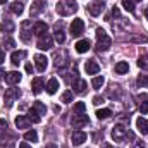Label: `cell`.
Wrapping results in <instances>:
<instances>
[{
	"instance_id": "cell-19",
	"label": "cell",
	"mask_w": 148,
	"mask_h": 148,
	"mask_svg": "<svg viewBox=\"0 0 148 148\" xmlns=\"http://www.w3.org/2000/svg\"><path fill=\"white\" fill-rule=\"evenodd\" d=\"M57 90H59V81H57L55 77H52V79L47 83V93H48V95H55Z\"/></svg>"
},
{
	"instance_id": "cell-54",
	"label": "cell",
	"mask_w": 148,
	"mask_h": 148,
	"mask_svg": "<svg viewBox=\"0 0 148 148\" xmlns=\"http://www.w3.org/2000/svg\"><path fill=\"white\" fill-rule=\"evenodd\" d=\"M138 2H141V0H138Z\"/></svg>"
},
{
	"instance_id": "cell-10",
	"label": "cell",
	"mask_w": 148,
	"mask_h": 148,
	"mask_svg": "<svg viewBox=\"0 0 148 148\" xmlns=\"http://www.w3.org/2000/svg\"><path fill=\"white\" fill-rule=\"evenodd\" d=\"M73 88L76 93H79V95H83L84 91H86V88H88V84H86V81L84 79H79V77H74L73 81Z\"/></svg>"
},
{
	"instance_id": "cell-12",
	"label": "cell",
	"mask_w": 148,
	"mask_h": 148,
	"mask_svg": "<svg viewBox=\"0 0 148 148\" xmlns=\"http://www.w3.org/2000/svg\"><path fill=\"white\" fill-rule=\"evenodd\" d=\"M31 33H33V35H36V36L45 35V33H47V24H45L43 21L35 23V24H33V28H31Z\"/></svg>"
},
{
	"instance_id": "cell-22",
	"label": "cell",
	"mask_w": 148,
	"mask_h": 148,
	"mask_svg": "<svg viewBox=\"0 0 148 148\" xmlns=\"http://www.w3.org/2000/svg\"><path fill=\"white\" fill-rule=\"evenodd\" d=\"M114 69H115V74H126V73H129V64L124 62V60H121V62L115 64Z\"/></svg>"
},
{
	"instance_id": "cell-11",
	"label": "cell",
	"mask_w": 148,
	"mask_h": 148,
	"mask_svg": "<svg viewBox=\"0 0 148 148\" xmlns=\"http://www.w3.org/2000/svg\"><path fill=\"white\" fill-rule=\"evenodd\" d=\"M35 64H36V69L40 73H43L45 69H47V64H48V59L45 57V55H41V53H38L35 55Z\"/></svg>"
},
{
	"instance_id": "cell-43",
	"label": "cell",
	"mask_w": 148,
	"mask_h": 148,
	"mask_svg": "<svg viewBox=\"0 0 148 148\" xmlns=\"http://www.w3.org/2000/svg\"><path fill=\"white\" fill-rule=\"evenodd\" d=\"M112 16H114V17H121V12H119V9H117V7H114V9H112Z\"/></svg>"
},
{
	"instance_id": "cell-9",
	"label": "cell",
	"mask_w": 148,
	"mask_h": 148,
	"mask_svg": "<svg viewBox=\"0 0 148 148\" xmlns=\"http://www.w3.org/2000/svg\"><path fill=\"white\" fill-rule=\"evenodd\" d=\"M86 133L84 131H74L73 134H71V141H73L74 147H79V145H83L84 141H86Z\"/></svg>"
},
{
	"instance_id": "cell-13",
	"label": "cell",
	"mask_w": 148,
	"mask_h": 148,
	"mask_svg": "<svg viewBox=\"0 0 148 148\" xmlns=\"http://www.w3.org/2000/svg\"><path fill=\"white\" fill-rule=\"evenodd\" d=\"M29 124H31V121H29L26 115H17V117H16V126H17V129H28Z\"/></svg>"
},
{
	"instance_id": "cell-44",
	"label": "cell",
	"mask_w": 148,
	"mask_h": 148,
	"mask_svg": "<svg viewBox=\"0 0 148 148\" xmlns=\"http://www.w3.org/2000/svg\"><path fill=\"white\" fill-rule=\"evenodd\" d=\"M110 98H119V90H112L110 91Z\"/></svg>"
},
{
	"instance_id": "cell-35",
	"label": "cell",
	"mask_w": 148,
	"mask_h": 148,
	"mask_svg": "<svg viewBox=\"0 0 148 148\" xmlns=\"http://www.w3.org/2000/svg\"><path fill=\"white\" fill-rule=\"evenodd\" d=\"M138 84L143 86V88H148V74H140V77H138Z\"/></svg>"
},
{
	"instance_id": "cell-53",
	"label": "cell",
	"mask_w": 148,
	"mask_h": 148,
	"mask_svg": "<svg viewBox=\"0 0 148 148\" xmlns=\"http://www.w3.org/2000/svg\"><path fill=\"white\" fill-rule=\"evenodd\" d=\"M5 2H7V0H0V3H5Z\"/></svg>"
},
{
	"instance_id": "cell-25",
	"label": "cell",
	"mask_w": 148,
	"mask_h": 148,
	"mask_svg": "<svg viewBox=\"0 0 148 148\" xmlns=\"http://www.w3.org/2000/svg\"><path fill=\"white\" fill-rule=\"evenodd\" d=\"M28 119H29L33 124H38V122L41 121V115H40L35 109H29V112H28Z\"/></svg>"
},
{
	"instance_id": "cell-27",
	"label": "cell",
	"mask_w": 148,
	"mask_h": 148,
	"mask_svg": "<svg viewBox=\"0 0 148 148\" xmlns=\"http://www.w3.org/2000/svg\"><path fill=\"white\" fill-rule=\"evenodd\" d=\"M2 29H3V31H7V33L14 31V23H12L10 19H7V17H5V19L2 21Z\"/></svg>"
},
{
	"instance_id": "cell-32",
	"label": "cell",
	"mask_w": 148,
	"mask_h": 148,
	"mask_svg": "<svg viewBox=\"0 0 148 148\" xmlns=\"http://www.w3.org/2000/svg\"><path fill=\"white\" fill-rule=\"evenodd\" d=\"M24 138H26L28 141H33V143H36V141H38V134H36V131H35V129H33V131H26Z\"/></svg>"
},
{
	"instance_id": "cell-47",
	"label": "cell",
	"mask_w": 148,
	"mask_h": 148,
	"mask_svg": "<svg viewBox=\"0 0 148 148\" xmlns=\"http://www.w3.org/2000/svg\"><path fill=\"white\" fill-rule=\"evenodd\" d=\"M19 148H31V145H28V143H21Z\"/></svg>"
},
{
	"instance_id": "cell-50",
	"label": "cell",
	"mask_w": 148,
	"mask_h": 148,
	"mask_svg": "<svg viewBox=\"0 0 148 148\" xmlns=\"http://www.w3.org/2000/svg\"><path fill=\"white\" fill-rule=\"evenodd\" d=\"M102 148H112L110 145H107V143H103V145H102Z\"/></svg>"
},
{
	"instance_id": "cell-26",
	"label": "cell",
	"mask_w": 148,
	"mask_h": 148,
	"mask_svg": "<svg viewBox=\"0 0 148 148\" xmlns=\"http://www.w3.org/2000/svg\"><path fill=\"white\" fill-rule=\"evenodd\" d=\"M110 115H112L110 109H100V110H97V117H98L100 121H105V119H109Z\"/></svg>"
},
{
	"instance_id": "cell-38",
	"label": "cell",
	"mask_w": 148,
	"mask_h": 148,
	"mask_svg": "<svg viewBox=\"0 0 148 148\" xmlns=\"http://www.w3.org/2000/svg\"><path fill=\"white\" fill-rule=\"evenodd\" d=\"M3 45H5V48H12L14 47V40L7 38V40H3Z\"/></svg>"
},
{
	"instance_id": "cell-33",
	"label": "cell",
	"mask_w": 148,
	"mask_h": 148,
	"mask_svg": "<svg viewBox=\"0 0 148 148\" xmlns=\"http://www.w3.org/2000/svg\"><path fill=\"white\" fill-rule=\"evenodd\" d=\"M62 102H64V103H71V102H73V91H71V90H66V91L62 93Z\"/></svg>"
},
{
	"instance_id": "cell-17",
	"label": "cell",
	"mask_w": 148,
	"mask_h": 148,
	"mask_svg": "<svg viewBox=\"0 0 148 148\" xmlns=\"http://www.w3.org/2000/svg\"><path fill=\"white\" fill-rule=\"evenodd\" d=\"M84 71L88 74H98V71H100V66L95 62V60H88L86 64H84Z\"/></svg>"
},
{
	"instance_id": "cell-52",
	"label": "cell",
	"mask_w": 148,
	"mask_h": 148,
	"mask_svg": "<svg viewBox=\"0 0 148 148\" xmlns=\"http://www.w3.org/2000/svg\"><path fill=\"white\" fill-rule=\"evenodd\" d=\"M145 16H147V19H148V9H147V10H145Z\"/></svg>"
},
{
	"instance_id": "cell-49",
	"label": "cell",
	"mask_w": 148,
	"mask_h": 148,
	"mask_svg": "<svg viewBox=\"0 0 148 148\" xmlns=\"http://www.w3.org/2000/svg\"><path fill=\"white\" fill-rule=\"evenodd\" d=\"M45 148H57V145H55V143H50V145H47Z\"/></svg>"
},
{
	"instance_id": "cell-42",
	"label": "cell",
	"mask_w": 148,
	"mask_h": 148,
	"mask_svg": "<svg viewBox=\"0 0 148 148\" xmlns=\"http://www.w3.org/2000/svg\"><path fill=\"white\" fill-rule=\"evenodd\" d=\"M102 102H103V97H95V98H93V103H95V105H100Z\"/></svg>"
},
{
	"instance_id": "cell-15",
	"label": "cell",
	"mask_w": 148,
	"mask_h": 148,
	"mask_svg": "<svg viewBox=\"0 0 148 148\" xmlns=\"http://www.w3.org/2000/svg\"><path fill=\"white\" fill-rule=\"evenodd\" d=\"M90 40H79L77 43H76V52L77 53H84V52H88L90 50Z\"/></svg>"
},
{
	"instance_id": "cell-40",
	"label": "cell",
	"mask_w": 148,
	"mask_h": 148,
	"mask_svg": "<svg viewBox=\"0 0 148 148\" xmlns=\"http://www.w3.org/2000/svg\"><path fill=\"white\" fill-rule=\"evenodd\" d=\"M5 129H7V121L0 119V131H5Z\"/></svg>"
},
{
	"instance_id": "cell-3",
	"label": "cell",
	"mask_w": 148,
	"mask_h": 148,
	"mask_svg": "<svg viewBox=\"0 0 148 148\" xmlns=\"http://www.w3.org/2000/svg\"><path fill=\"white\" fill-rule=\"evenodd\" d=\"M112 138L115 140V141H122V140H133L134 136H133V133L131 131H127L122 124H117V126H114V129H112Z\"/></svg>"
},
{
	"instance_id": "cell-34",
	"label": "cell",
	"mask_w": 148,
	"mask_h": 148,
	"mask_svg": "<svg viewBox=\"0 0 148 148\" xmlns=\"http://www.w3.org/2000/svg\"><path fill=\"white\" fill-rule=\"evenodd\" d=\"M84 110H86V105L83 102L74 103V114H84Z\"/></svg>"
},
{
	"instance_id": "cell-31",
	"label": "cell",
	"mask_w": 148,
	"mask_h": 148,
	"mask_svg": "<svg viewBox=\"0 0 148 148\" xmlns=\"http://www.w3.org/2000/svg\"><path fill=\"white\" fill-rule=\"evenodd\" d=\"M129 41H133V43H148V36H143V35H134V36L129 38Z\"/></svg>"
},
{
	"instance_id": "cell-51",
	"label": "cell",
	"mask_w": 148,
	"mask_h": 148,
	"mask_svg": "<svg viewBox=\"0 0 148 148\" xmlns=\"http://www.w3.org/2000/svg\"><path fill=\"white\" fill-rule=\"evenodd\" d=\"M2 77H3V71H2V69H0V79H2Z\"/></svg>"
},
{
	"instance_id": "cell-45",
	"label": "cell",
	"mask_w": 148,
	"mask_h": 148,
	"mask_svg": "<svg viewBox=\"0 0 148 148\" xmlns=\"http://www.w3.org/2000/svg\"><path fill=\"white\" fill-rule=\"evenodd\" d=\"M5 143H7V136L0 134V145H2V147H5Z\"/></svg>"
},
{
	"instance_id": "cell-48",
	"label": "cell",
	"mask_w": 148,
	"mask_h": 148,
	"mask_svg": "<svg viewBox=\"0 0 148 148\" xmlns=\"http://www.w3.org/2000/svg\"><path fill=\"white\" fill-rule=\"evenodd\" d=\"M26 71H28V73H31V71H33V67H31V64H28V66H26Z\"/></svg>"
},
{
	"instance_id": "cell-16",
	"label": "cell",
	"mask_w": 148,
	"mask_h": 148,
	"mask_svg": "<svg viewBox=\"0 0 148 148\" xmlns=\"http://www.w3.org/2000/svg\"><path fill=\"white\" fill-rule=\"evenodd\" d=\"M55 40H57L60 45L66 43V35H64V31H62V21L55 24Z\"/></svg>"
},
{
	"instance_id": "cell-46",
	"label": "cell",
	"mask_w": 148,
	"mask_h": 148,
	"mask_svg": "<svg viewBox=\"0 0 148 148\" xmlns=\"http://www.w3.org/2000/svg\"><path fill=\"white\" fill-rule=\"evenodd\" d=\"M3 60H5V53H3V50L0 48V64H2Z\"/></svg>"
},
{
	"instance_id": "cell-30",
	"label": "cell",
	"mask_w": 148,
	"mask_h": 148,
	"mask_svg": "<svg viewBox=\"0 0 148 148\" xmlns=\"http://www.w3.org/2000/svg\"><path fill=\"white\" fill-rule=\"evenodd\" d=\"M33 109H35L40 115H45V114H47V107H45L41 102H35V103H33Z\"/></svg>"
},
{
	"instance_id": "cell-39",
	"label": "cell",
	"mask_w": 148,
	"mask_h": 148,
	"mask_svg": "<svg viewBox=\"0 0 148 148\" xmlns=\"http://www.w3.org/2000/svg\"><path fill=\"white\" fill-rule=\"evenodd\" d=\"M29 38H31L29 31H23V35H21V40H23V41H29Z\"/></svg>"
},
{
	"instance_id": "cell-2",
	"label": "cell",
	"mask_w": 148,
	"mask_h": 148,
	"mask_svg": "<svg viewBox=\"0 0 148 148\" xmlns=\"http://www.w3.org/2000/svg\"><path fill=\"white\" fill-rule=\"evenodd\" d=\"M76 10H77V3L74 0H64V2L57 3V12L60 16H71Z\"/></svg>"
},
{
	"instance_id": "cell-18",
	"label": "cell",
	"mask_w": 148,
	"mask_h": 148,
	"mask_svg": "<svg viewBox=\"0 0 148 148\" xmlns=\"http://www.w3.org/2000/svg\"><path fill=\"white\" fill-rule=\"evenodd\" d=\"M43 88H45V83H43V79H40V77L33 79V83H31V90H33V93H35V95L41 93V91H43Z\"/></svg>"
},
{
	"instance_id": "cell-28",
	"label": "cell",
	"mask_w": 148,
	"mask_h": 148,
	"mask_svg": "<svg viewBox=\"0 0 148 148\" xmlns=\"http://www.w3.org/2000/svg\"><path fill=\"white\" fill-rule=\"evenodd\" d=\"M103 83H105L103 76H97V77H93V81H91V86H93L95 90H100V88L103 86Z\"/></svg>"
},
{
	"instance_id": "cell-21",
	"label": "cell",
	"mask_w": 148,
	"mask_h": 148,
	"mask_svg": "<svg viewBox=\"0 0 148 148\" xmlns=\"http://www.w3.org/2000/svg\"><path fill=\"white\" fill-rule=\"evenodd\" d=\"M43 9H45V2L43 0H36L31 5V16H38L40 12H43Z\"/></svg>"
},
{
	"instance_id": "cell-7",
	"label": "cell",
	"mask_w": 148,
	"mask_h": 148,
	"mask_svg": "<svg viewBox=\"0 0 148 148\" xmlns=\"http://www.w3.org/2000/svg\"><path fill=\"white\" fill-rule=\"evenodd\" d=\"M105 9V0H95L91 5H88V10L91 16H98L102 14V10Z\"/></svg>"
},
{
	"instance_id": "cell-23",
	"label": "cell",
	"mask_w": 148,
	"mask_h": 148,
	"mask_svg": "<svg viewBox=\"0 0 148 148\" xmlns=\"http://www.w3.org/2000/svg\"><path fill=\"white\" fill-rule=\"evenodd\" d=\"M24 57H26V52H12L10 60H12V64H14V66H19V62H21Z\"/></svg>"
},
{
	"instance_id": "cell-41",
	"label": "cell",
	"mask_w": 148,
	"mask_h": 148,
	"mask_svg": "<svg viewBox=\"0 0 148 148\" xmlns=\"http://www.w3.org/2000/svg\"><path fill=\"white\" fill-rule=\"evenodd\" d=\"M131 148H145L143 141H134V145H131Z\"/></svg>"
},
{
	"instance_id": "cell-37",
	"label": "cell",
	"mask_w": 148,
	"mask_h": 148,
	"mask_svg": "<svg viewBox=\"0 0 148 148\" xmlns=\"http://www.w3.org/2000/svg\"><path fill=\"white\" fill-rule=\"evenodd\" d=\"M138 66H140L141 69H148V55H141V57H140Z\"/></svg>"
},
{
	"instance_id": "cell-5",
	"label": "cell",
	"mask_w": 148,
	"mask_h": 148,
	"mask_svg": "<svg viewBox=\"0 0 148 148\" xmlns=\"http://www.w3.org/2000/svg\"><path fill=\"white\" fill-rule=\"evenodd\" d=\"M53 47V38L50 36L48 33H45V35H41L40 40H38V48H41V50H50Z\"/></svg>"
},
{
	"instance_id": "cell-4",
	"label": "cell",
	"mask_w": 148,
	"mask_h": 148,
	"mask_svg": "<svg viewBox=\"0 0 148 148\" xmlns=\"http://www.w3.org/2000/svg\"><path fill=\"white\" fill-rule=\"evenodd\" d=\"M83 31H84V23H83V19H74L73 23H71V35L74 38L81 36L83 35Z\"/></svg>"
},
{
	"instance_id": "cell-20",
	"label": "cell",
	"mask_w": 148,
	"mask_h": 148,
	"mask_svg": "<svg viewBox=\"0 0 148 148\" xmlns=\"http://www.w3.org/2000/svg\"><path fill=\"white\" fill-rule=\"evenodd\" d=\"M136 127H138V131H140L141 134H148V121L147 119L138 117V121H136Z\"/></svg>"
},
{
	"instance_id": "cell-6",
	"label": "cell",
	"mask_w": 148,
	"mask_h": 148,
	"mask_svg": "<svg viewBox=\"0 0 148 148\" xmlns=\"http://www.w3.org/2000/svg\"><path fill=\"white\" fill-rule=\"evenodd\" d=\"M19 97H21V90H19V88H9V90H5V102H7L9 107H10L12 102H14L16 98H19Z\"/></svg>"
},
{
	"instance_id": "cell-14",
	"label": "cell",
	"mask_w": 148,
	"mask_h": 148,
	"mask_svg": "<svg viewBox=\"0 0 148 148\" xmlns=\"http://www.w3.org/2000/svg\"><path fill=\"white\" fill-rule=\"evenodd\" d=\"M5 81H7L9 84H17V83L21 81V73H17V71L7 73L5 74Z\"/></svg>"
},
{
	"instance_id": "cell-36",
	"label": "cell",
	"mask_w": 148,
	"mask_h": 148,
	"mask_svg": "<svg viewBox=\"0 0 148 148\" xmlns=\"http://www.w3.org/2000/svg\"><path fill=\"white\" fill-rule=\"evenodd\" d=\"M122 5H124V9L129 10V12L134 10V0H122Z\"/></svg>"
},
{
	"instance_id": "cell-24",
	"label": "cell",
	"mask_w": 148,
	"mask_h": 148,
	"mask_svg": "<svg viewBox=\"0 0 148 148\" xmlns=\"http://www.w3.org/2000/svg\"><path fill=\"white\" fill-rule=\"evenodd\" d=\"M10 10H12L16 16H21L23 10H24V5H23L21 2H12V3H10Z\"/></svg>"
},
{
	"instance_id": "cell-8",
	"label": "cell",
	"mask_w": 148,
	"mask_h": 148,
	"mask_svg": "<svg viewBox=\"0 0 148 148\" xmlns=\"http://www.w3.org/2000/svg\"><path fill=\"white\" fill-rule=\"evenodd\" d=\"M71 124H73L74 127H83V126H86V124H88V115H84V114H74L73 119H71Z\"/></svg>"
},
{
	"instance_id": "cell-29",
	"label": "cell",
	"mask_w": 148,
	"mask_h": 148,
	"mask_svg": "<svg viewBox=\"0 0 148 148\" xmlns=\"http://www.w3.org/2000/svg\"><path fill=\"white\" fill-rule=\"evenodd\" d=\"M141 103H140V112L141 114H148V97L147 95H141Z\"/></svg>"
},
{
	"instance_id": "cell-1",
	"label": "cell",
	"mask_w": 148,
	"mask_h": 148,
	"mask_svg": "<svg viewBox=\"0 0 148 148\" xmlns=\"http://www.w3.org/2000/svg\"><path fill=\"white\" fill-rule=\"evenodd\" d=\"M110 45H112V40L109 38V35L102 28H98L97 29V50L98 52H107L110 48Z\"/></svg>"
}]
</instances>
